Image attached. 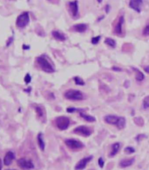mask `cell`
I'll use <instances>...</instances> for the list:
<instances>
[{
    "label": "cell",
    "mask_w": 149,
    "mask_h": 170,
    "mask_svg": "<svg viewBox=\"0 0 149 170\" xmlns=\"http://www.w3.org/2000/svg\"><path fill=\"white\" fill-rule=\"evenodd\" d=\"M104 120L106 123L108 124H111V125H115L118 129L122 130L126 127V118L123 117H117V116H113V115H108L104 117Z\"/></svg>",
    "instance_id": "6da1fadb"
},
{
    "label": "cell",
    "mask_w": 149,
    "mask_h": 170,
    "mask_svg": "<svg viewBox=\"0 0 149 170\" xmlns=\"http://www.w3.org/2000/svg\"><path fill=\"white\" fill-rule=\"evenodd\" d=\"M36 61H37L39 67L41 68V70L44 71V72H48V73H52V72H54V68L53 67L52 64L49 63L48 59L46 58L45 57H43V56L37 58Z\"/></svg>",
    "instance_id": "7a4b0ae2"
},
{
    "label": "cell",
    "mask_w": 149,
    "mask_h": 170,
    "mask_svg": "<svg viewBox=\"0 0 149 170\" xmlns=\"http://www.w3.org/2000/svg\"><path fill=\"white\" fill-rule=\"evenodd\" d=\"M64 97L70 101H82L84 99V95L79 90L69 89L66 91L64 94Z\"/></svg>",
    "instance_id": "3957f363"
},
{
    "label": "cell",
    "mask_w": 149,
    "mask_h": 170,
    "mask_svg": "<svg viewBox=\"0 0 149 170\" xmlns=\"http://www.w3.org/2000/svg\"><path fill=\"white\" fill-rule=\"evenodd\" d=\"M30 22V17H29V13L28 12H24L20 15L18 16L16 19V26L19 28H24L26 27Z\"/></svg>",
    "instance_id": "277c9868"
},
{
    "label": "cell",
    "mask_w": 149,
    "mask_h": 170,
    "mask_svg": "<svg viewBox=\"0 0 149 170\" xmlns=\"http://www.w3.org/2000/svg\"><path fill=\"white\" fill-rule=\"evenodd\" d=\"M70 124V120L67 117H59L55 119V125L61 130H65L69 128Z\"/></svg>",
    "instance_id": "5b68a950"
},
{
    "label": "cell",
    "mask_w": 149,
    "mask_h": 170,
    "mask_svg": "<svg viewBox=\"0 0 149 170\" xmlns=\"http://www.w3.org/2000/svg\"><path fill=\"white\" fill-rule=\"evenodd\" d=\"M66 145L69 148H70L71 150H81L84 147V145H83L81 141H78V140H75L74 139H66L65 140Z\"/></svg>",
    "instance_id": "8992f818"
},
{
    "label": "cell",
    "mask_w": 149,
    "mask_h": 170,
    "mask_svg": "<svg viewBox=\"0 0 149 170\" xmlns=\"http://www.w3.org/2000/svg\"><path fill=\"white\" fill-rule=\"evenodd\" d=\"M67 111L69 112V113H73V112L74 111L79 112V114H80L81 117H83L84 120H86L87 122H90V123L96 121V118H95V117H91V116H90V115H87V114H85V113H84L82 109H80V108L77 109V108H75V107H69L67 108Z\"/></svg>",
    "instance_id": "52a82bcc"
},
{
    "label": "cell",
    "mask_w": 149,
    "mask_h": 170,
    "mask_svg": "<svg viewBox=\"0 0 149 170\" xmlns=\"http://www.w3.org/2000/svg\"><path fill=\"white\" fill-rule=\"evenodd\" d=\"M18 165L19 167H21L23 169H33L34 167V165L33 163V161L26 158H21L18 161Z\"/></svg>",
    "instance_id": "ba28073f"
},
{
    "label": "cell",
    "mask_w": 149,
    "mask_h": 170,
    "mask_svg": "<svg viewBox=\"0 0 149 170\" xmlns=\"http://www.w3.org/2000/svg\"><path fill=\"white\" fill-rule=\"evenodd\" d=\"M74 133L75 134H79V135H82L83 137H89V136H90L92 133L91 130L87 127V126H78V127H76V128H74Z\"/></svg>",
    "instance_id": "9c48e42d"
},
{
    "label": "cell",
    "mask_w": 149,
    "mask_h": 170,
    "mask_svg": "<svg viewBox=\"0 0 149 170\" xmlns=\"http://www.w3.org/2000/svg\"><path fill=\"white\" fill-rule=\"evenodd\" d=\"M69 9L71 16L74 19L78 17V1L74 0L69 3Z\"/></svg>",
    "instance_id": "30bf717a"
},
{
    "label": "cell",
    "mask_w": 149,
    "mask_h": 170,
    "mask_svg": "<svg viewBox=\"0 0 149 170\" xmlns=\"http://www.w3.org/2000/svg\"><path fill=\"white\" fill-rule=\"evenodd\" d=\"M92 159H93V156H88V157H85V158H83V159H82L81 161H79L78 162H77V164L75 165L74 169L83 170V168H85V167H86V166L88 165V163L91 161Z\"/></svg>",
    "instance_id": "8fae6325"
},
{
    "label": "cell",
    "mask_w": 149,
    "mask_h": 170,
    "mask_svg": "<svg viewBox=\"0 0 149 170\" xmlns=\"http://www.w3.org/2000/svg\"><path fill=\"white\" fill-rule=\"evenodd\" d=\"M142 5H143V0H130V2H129L130 8L134 10L137 13H140L141 12Z\"/></svg>",
    "instance_id": "7c38bea8"
},
{
    "label": "cell",
    "mask_w": 149,
    "mask_h": 170,
    "mask_svg": "<svg viewBox=\"0 0 149 170\" xmlns=\"http://www.w3.org/2000/svg\"><path fill=\"white\" fill-rule=\"evenodd\" d=\"M125 22V18L124 16H121L120 18L118 19V23L116 24L115 28H114V32L117 36H121L123 34V25Z\"/></svg>",
    "instance_id": "4fadbf2b"
},
{
    "label": "cell",
    "mask_w": 149,
    "mask_h": 170,
    "mask_svg": "<svg viewBox=\"0 0 149 170\" xmlns=\"http://www.w3.org/2000/svg\"><path fill=\"white\" fill-rule=\"evenodd\" d=\"M15 158V155L13 152H6V154L4 155V164L5 166H10L12 164V162L14 160Z\"/></svg>",
    "instance_id": "5bb4252c"
},
{
    "label": "cell",
    "mask_w": 149,
    "mask_h": 170,
    "mask_svg": "<svg viewBox=\"0 0 149 170\" xmlns=\"http://www.w3.org/2000/svg\"><path fill=\"white\" fill-rule=\"evenodd\" d=\"M52 36L57 41H64L66 40V36L64 34H62L61 32L60 31H56V30H54V31L52 32Z\"/></svg>",
    "instance_id": "9a60e30c"
},
{
    "label": "cell",
    "mask_w": 149,
    "mask_h": 170,
    "mask_svg": "<svg viewBox=\"0 0 149 170\" xmlns=\"http://www.w3.org/2000/svg\"><path fill=\"white\" fill-rule=\"evenodd\" d=\"M87 25H86V24H83V23L76 24V25L73 26V29H74L75 32H78V33H84V32L87 30Z\"/></svg>",
    "instance_id": "2e32d148"
},
{
    "label": "cell",
    "mask_w": 149,
    "mask_h": 170,
    "mask_svg": "<svg viewBox=\"0 0 149 170\" xmlns=\"http://www.w3.org/2000/svg\"><path fill=\"white\" fill-rule=\"evenodd\" d=\"M134 158H131V159H125V160H122V161L119 162V166L121 167H130L133 164L134 162Z\"/></svg>",
    "instance_id": "e0dca14e"
},
{
    "label": "cell",
    "mask_w": 149,
    "mask_h": 170,
    "mask_svg": "<svg viewBox=\"0 0 149 170\" xmlns=\"http://www.w3.org/2000/svg\"><path fill=\"white\" fill-rule=\"evenodd\" d=\"M119 149H120V144L119 143H114L112 145H111V151L110 152V157H113L115 156L117 153L119 151Z\"/></svg>",
    "instance_id": "ac0fdd59"
},
{
    "label": "cell",
    "mask_w": 149,
    "mask_h": 170,
    "mask_svg": "<svg viewBox=\"0 0 149 170\" xmlns=\"http://www.w3.org/2000/svg\"><path fill=\"white\" fill-rule=\"evenodd\" d=\"M37 140H38V145H39V147L40 148V150L44 151L45 150V142H44L43 134L42 133H39L38 134Z\"/></svg>",
    "instance_id": "d6986e66"
},
{
    "label": "cell",
    "mask_w": 149,
    "mask_h": 170,
    "mask_svg": "<svg viewBox=\"0 0 149 170\" xmlns=\"http://www.w3.org/2000/svg\"><path fill=\"white\" fill-rule=\"evenodd\" d=\"M35 111L37 113V116L39 118L42 119L45 117V112H44V108L41 106H35Z\"/></svg>",
    "instance_id": "ffe728a7"
},
{
    "label": "cell",
    "mask_w": 149,
    "mask_h": 170,
    "mask_svg": "<svg viewBox=\"0 0 149 170\" xmlns=\"http://www.w3.org/2000/svg\"><path fill=\"white\" fill-rule=\"evenodd\" d=\"M133 71L136 72V80L137 81H142L145 79L144 74L141 72V71L138 70L137 68H133Z\"/></svg>",
    "instance_id": "44dd1931"
},
{
    "label": "cell",
    "mask_w": 149,
    "mask_h": 170,
    "mask_svg": "<svg viewBox=\"0 0 149 170\" xmlns=\"http://www.w3.org/2000/svg\"><path fill=\"white\" fill-rule=\"evenodd\" d=\"M105 43L106 45H108L110 48H115L116 47V41L111 38H106L105 41Z\"/></svg>",
    "instance_id": "7402d4cb"
},
{
    "label": "cell",
    "mask_w": 149,
    "mask_h": 170,
    "mask_svg": "<svg viewBox=\"0 0 149 170\" xmlns=\"http://www.w3.org/2000/svg\"><path fill=\"white\" fill-rule=\"evenodd\" d=\"M74 83H75L76 85H84V81H83V79H81L80 77H74Z\"/></svg>",
    "instance_id": "603a6c76"
},
{
    "label": "cell",
    "mask_w": 149,
    "mask_h": 170,
    "mask_svg": "<svg viewBox=\"0 0 149 170\" xmlns=\"http://www.w3.org/2000/svg\"><path fill=\"white\" fill-rule=\"evenodd\" d=\"M142 106L144 108H149V95L144 98L143 102H142Z\"/></svg>",
    "instance_id": "cb8c5ba5"
},
{
    "label": "cell",
    "mask_w": 149,
    "mask_h": 170,
    "mask_svg": "<svg viewBox=\"0 0 149 170\" xmlns=\"http://www.w3.org/2000/svg\"><path fill=\"white\" fill-rule=\"evenodd\" d=\"M135 152V149L131 146H127V147L125 148V152L126 153H128V154H131V153H133Z\"/></svg>",
    "instance_id": "d4e9b609"
},
{
    "label": "cell",
    "mask_w": 149,
    "mask_h": 170,
    "mask_svg": "<svg viewBox=\"0 0 149 170\" xmlns=\"http://www.w3.org/2000/svg\"><path fill=\"white\" fill-rule=\"evenodd\" d=\"M101 39V36H97L96 37H93L91 39V43L92 44H97L98 42H99V41Z\"/></svg>",
    "instance_id": "484cf974"
},
{
    "label": "cell",
    "mask_w": 149,
    "mask_h": 170,
    "mask_svg": "<svg viewBox=\"0 0 149 170\" xmlns=\"http://www.w3.org/2000/svg\"><path fill=\"white\" fill-rule=\"evenodd\" d=\"M143 36H149V25H147V26L144 28V30H143Z\"/></svg>",
    "instance_id": "4316f807"
},
{
    "label": "cell",
    "mask_w": 149,
    "mask_h": 170,
    "mask_svg": "<svg viewBox=\"0 0 149 170\" xmlns=\"http://www.w3.org/2000/svg\"><path fill=\"white\" fill-rule=\"evenodd\" d=\"M31 80H32V79H31L30 75H29V74H26V77H25V82H26V84H29L31 82Z\"/></svg>",
    "instance_id": "83f0119b"
},
{
    "label": "cell",
    "mask_w": 149,
    "mask_h": 170,
    "mask_svg": "<svg viewBox=\"0 0 149 170\" xmlns=\"http://www.w3.org/2000/svg\"><path fill=\"white\" fill-rule=\"evenodd\" d=\"M98 164L100 166V167H104V165H105V161L103 160V158H99L98 159Z\"/></svg>",
    "instance_id": "f1b7e54d"
},
{
    "label": "cell",
    "mask_w": 149,
    "mask_h": 170,
    "mask_svg": "<svg viewBox=\"0 0 149 170\" xmlns=\"http://www.w3.org/2000/svg\"><path fill=\"white\" fill-rule=\"evenodd\" d=\"M105 11H106V13H109L110 11V5H107L105 6Z\"/></svg>",
    "instance_id": "f546056e"
},
{
    "label": "cell",
    "mask_w": 149,
    "mask_h": 170,
    "mask_svg": "<svg viewBox=\"0 0 149 170\" xmlns=\"http://www.w3.org/2000/svg\"><path fill=\"white\" fill-rule=\"evenodd\" d=\"M144 70H145V72H147V73H149V65H148V66H146V67L144 68Z\"/></svg>",
    "instance_id": "4dcf8cb0"
},
{
    "label": "cell",
    "mask_w": 149,
    "mask_h": 170,
    "mask_svg": "<svg viewBox=\"0 0 149 170\" xmlns=\"http://www.w3.org/2000/svg\"><path fill=\"white\" fill-rule=\"evenodd\" d=\"M112 70H114V71H118V72H119V71H121V70H120L119 68H116V67L112 68Z\"/></svg>",
    "instance_id": "1f68e13d"
},
{
    "label": "cell",
    "mask_w": 149,
    "mask_h": 170,
    "mask_svg": "<svg viewBox=\"0 0 149 170\" xmlns=\"http://www.w3.org/2000/svg\"><path fill=\"white\" fill-rule=\"evenodd\" d=\"M2 169V163H1V160H0V170Z\"/></svg>",
    "instance_id": "d6a6232c"
},
{
    "label": "cell",
    "mask_w": 149,
    "mask_h": 170,
    "mask_svg": "<svg viewBox=\"0 0 149 170\" xmlns=\"http://www.w3.org/2000/svg\"><path fill=\"white\" fill-rule=\"evenodd\" d=\"M102 1H103V0H97V2H98V3H102Z\"/></svg>",
    "instance_id": "836d02e7"
},
{
    "label": "cell",
    "mask_w": 149,
    "mask_h": 170,
    "mask_svg": "<svg viewBox=\"0 0 149 170\" xmlns=\"http://www.w3.org/2000/svg\"><path fill=\"white\" fill-rule=\"evenodd\" d=\"M7 170H15V169H7Z\"/></svg>",
    "instance_id": "e575fe53"
}]
</instances>
